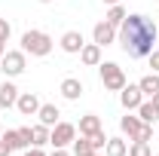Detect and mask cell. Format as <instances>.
Here are the masks:
<instances>
[{
  "label": "cell",
  "mask_w": 159,
  "mask_h": 156,
  "mask_svg": "<svg viewBox=\"0 0 159 156\" xmlns=\"http://www.w3.org/2000/svg\"><path fill=\"white\" fill-rule=\"evenodd\" d=\"M138 86H141V92H144V95L153 98V95L159 92V74H147V77H141Z\"/></svg>",
  "instance_id": "d6986e66"
},
{
  "label": "cell",
  "mask_w": 159,
  "mask_h": 156,
  "mask_svg": "<svg viewBox=\"0 0 159 156\" xmlns=\"http://www.w3.org/2000/svg\"><path fill=\"white\" fill-rule=\"evenodd\" d=\"M92 43H98L101 49L110 46V43H116V28L107 25V21H98V25L92 28Z\"/></svg>",
  "instance_id": "8992f818"
},
{
  "label": "cell",
  "mask_w": 159,
  "mask_h": 156,
  "mask_svg": "<svg viewBox=\"0 0 159 156\" xmlns=\"http://www.w3.org/2000/svg\"><path fill=\"white\" fill-rule=\"evenodd\" d=\"M125 16H129V12H125V9H122L119 3H113V6L107 9V16H104V21H107V25H113V28H119V25L125 21Z\"/></svg>",
  "instance_id": "ffe728a7"
},
{
  "label": "cell",
  "mask_w": 159,
  "mask_h": 156,
  "mask_svg": "<svg viewBox=\"0 0 159 156\" xmlns=\"http://www.w3.org/2000/svg\"><path fill=\"white\" fill-rule=\"evenodd\" d=\"M150 138H153V122H144V126H141V135L135 138V141H150Z\"/></svg>",
  "instance_id": "d4e9b609"
},
{
  "label": "cell",
  "mask_w": 159,
  "mask_h": 156,
  "mask_svg": "<svg viewBox=\"0 0 159 156\" xmlns=\"http://www.w3.org/2000/svg\"><path fill=\"white\" fill-rule=\"evenodd\" d=\"M107 156H129V144L122 138H107V147H104Z\"/></svg>",
  "instance_id": "e0dca14e"
},
{
  "label": "cell",
  "mask_w": 159,
  "mask_h": 156,
  "mask_svg": "<svg viewBox=\"0 0 159 156\" xmlns=\"http://www.w3.org/2000/svg\"><path fill=\"white\" fill-rule=\"evenodd\" d=\"M52 156H70V153H67L64 147H55V153H52Z\"/></svg>",
  "instance_id": "f546056e"
},
{
  "label": "cell",
  "mask_w": 159,
  "mask_h": 156,
  "mask_svg": "<svg viewBox=\"0 0 159 156\" xmlns=\"http://www.w3.org/2000/svg\"><path fill=\"white\" fill-rule=\"evenodd\" d=\"M40 3H52V0H40Z\"/></svg>",
  "instance_id": "e575fe53"
},
{
  "label": "cell",
  "mask_w": 159,
  "mask_h": 156,
  "mask_svg": "<svg viewBox=\"0 0 159 156\" xmlns=\"http://www.w3.org/2000/svg\"><path fill=\"white\" fill-rule=\"evenodd\" d=\"M89 156H101V150H95V153H89Z\"/></svg>",
  "instance_id": "836d02e7"
},
{
  "label": "cell",
  "mask_w": 159,
  "mask_h": 156,
  "mask_svg": "<svg viewBox=\"0 0 159 156\" xmlns=\"http://www.w3.org/2000/svg\"><path fill=\"white\" fill-rule=\"evenodd\" d=\"M61 95L67 98V101H77V98L83 95V83H80L77 77H64L61 80Z\"/></svg>",
  "instance_id": "4fadbf2b"
},
{
  "label": "cell",
  "mask_w": 159,
  "mask_h": 156,
  "mask_svg": "<svg viewBox=\"0 0 159 156\" xmlns=\"http://www.w3.org/2000/svg\"><path fill=\"white\" fill-rule=\"evenodd\" d=\"M89 141H92L95 150H104V147H107V135H104V129H98L95 135H89Z\"/></svg>",
  "instance_id": "cb8c5ba5"
},
{
  "label": "cell",
  "mask_w": 159,
  "mask_h": 156,
  "mask_svg": "<svg viewBox=\"0 0 159 156\" xmlns=\"http://www.w3.org/2000/svg\"><path fill=\"white\" fill-rule=\"evenodd\" d=\"M0 138H3V141H6L12 150H28V141L21 138V132H19V129H6V132H3Z\"/></svg>",
  "instance_id": "9a60e30c"
},
{
  "label": "cell",
  "mask_w": 159,
  "mask_h": 156,
  "mask_svg": "<svg viewBox=\"0 0 159 156\" xmlns=\"http://www.w3.org/2000/svg\"><path fill=\"white\" fill-rule=\"evenodd\" d=\"M156 37H159V28L153 25V19H147L141 12L125 16V21L119 25V34H116L119 46H122V52L129 58H147L153 52Z\"/></svg>",
  "instance_id": "6da1fadb"
},
{
  "label": "cell",
  "mask_w": 159,
  "mask_h": 156,
  "mask_svg": "<svg viewBox=\"0 0 159 156\" xmlns=\"http://www.w3.org/2000/svg\"><path fill=\"white\" fill-rule=\"evenodd\" d=\"M83 46H86V40H83L80 31H64V34H61V49H64L67 55H80Z\"/></svg>",
  "instance_id": "9c48e42d"
},
{
  "label": "cell",
  "mask_w": 159,
  "mask_h": 156,
  "mask_svg": "<svg viewBox=\"0 0 159 156\" xmlns=\"http://www.w3.org/2000/svg\"><path fill=\"white\" fill-rule=\"evenodd\" d=\"M31 129H34V144H31V147H46V144H49V135H52V129L43 126V122L31 126Z\"/></svg>",
  "instance_id": "ac0fdd59"
},
{
  "label": "cell",
  "mask_w": 159,
  "mask_h": 156,
  "mask_svg": "<svg viewBox=\"0 0 159 156\" xmlns=\"http://www.w3.org/2000/svg\"><path fill=\"white\" fill-rule=\"evenodd\" d=\"M9 153H12V147H9V144L0 138V156H9Z\"/></svg>",
  "instance_id": "83f0119b"
},
{
  "label": "cell",
  "mask_w": 159,
  "mask_h": 156,
  "mask_svg": "<svg viewBox=\"0 0 159 156\" xmlns=\"http://www.w3.org/2000/svg\"><path fill=\"white\" fill-rule=\"evenodd\" d=\"M80 61H83L86 67H98L101 64V46L98 43H86V46L80 49Z\"/></svg>",
  "instance_id": "8fae6325"
},
{
  "label": "cell",
  "mask_w": 159,
  "mask_h": 156,
  "mask_svg": "<svg viewBox=\"0 0 159 156\" xmlns=\"http://www.w3.org/2000/svg\"><path fill=\"white\" fill-rule=\"evenodd\" d=\"M52 46H55V40L49 37L46 31H25L21 34V49L28 52V55H37V58H43V55H49L52 52Z\"/></svg>",
  "instance_id": "7a4b0ae2"
},
{
  "label": "cell",
  "mask_w": 159,
  "mask_h": 156,
  "mask_svg": "<svg viewBox=\"0 0 159 156\" xmlns=\"http://www.w3.org/2000/svg\"><path fill=\"white\" fill-rule=\"evenodd\" d=\"M89 153H95V147H92V141H89L86 135L74 138V156H89Z\"/></svg>",
  "instance_id": "7402d4cb"
},
{
  "label": "cell",
  "mask_w": 159,
  "mask_h": 156,
  "mask_svg": "<svg viewBox=\"0 0 159 156\" xmlns=\"http://www.w3.org/2000/svg\"><path fill=\"white\" fill-rule=\"evenodd\" d=\"M104 3H107V6H113V3H119V0H104Z\"/></svg>",
  "instance_id": "d6a6232c"
},
{
  "label": "cell",
  "mask_w": 159,
  "mask_h": 156,
  "mask_svg": "<svg viewBox=\"0 0 159 156\" xmlns=\"http://www.w3.org/2000/svg\"><path fill=\"white\" fill-rule=\"evenodd\" d=\"M153 156H159V153H153Z\"/></svg>",
  "instance_id": "8d00e7d4"
},
{
  "label": "cell",
  "mask_w": 159,
  "mask_h": 156,
  "mask_svg": "<svg viewBox=\"0 0 159 156\" xmlns=\"http://www.w3.org/2000/svg\"><path fill=\"white\" fill-rule=\"evenodd\" d=\"M16 110H19L21 117H37V110H40V98L34 95V92H19Z\"/></svg>",
  "instance_id": "52a82bcc"
},
{
  "label": "cell",
  "mask_w": 159,
  "mask_h": 156,
  "mask_svg": "<svg viewBox=\"0 0 159 156\" xmlns=\"http://www.w3.org/2000/svg\"><path fill=\"white\" fill-rule=\"evenodd\" d=\"M98 129H101V119L95 117V113H86V117L80 119V135H86V138H89V135H95Z\"/></svg>",
  "instance_id": "2e32d148"
},
{
  "label": "cell",
  "mask_w": 159,
  "mask_h": 156,
  "mask_svg": "<svg viewBox=\"0 0 159 156\" xmlns=\"http://www.w3.org/2000/svg\"><path fill=\"white\" fill-rule=\"evenodd\" d=\"M150 101H153V107H156V110H159V92H156V95H153V98H150Z\"/></svg>",
  "instance_id": "4dcf8cb0"
},
{
  "label": "cell",
  "mask_w": 159,
  "mask_h": 156,
  "mask_svg": "<svg viewBox=\"0 0 159 156\" xmlns=\"http://www.w3.org/2000/svg\"><path fill=\"white\" fill-rule=\"evenodd\" d=\"M9 34H12V25L6 19H0V40H9Z\"/></svg>",
  "instance_id": "484cf974"
},
{
  "label": "cell",
  "mask_w": 159,
  "mask_h": 156,
  "mask_svg": "<svg viewBox=\"0 0 159 156\" xmlns=\"http://www.w3.org/2000/svg\"><path fill=\"white\" fill-rule=\"evenodd\" d=\"M0 135H3V126H0Z\"/></svg>",
  "instance_id": "d590c367"
},
{
  "label": "cell",
  "mask_w": 159,
  "mask_h": 156,
  "mask_svg": "<svg viewBox=\"0 0 159 156\" xmlns=\"http://www.w3.org/2000/svg\"><path fill=\"white\" fill-rule=\"evenodd\" d=\"M74 138H77V126L74 122H58V126H52L49 144L52 147H67V144H74Z\"/></svg>",
  "instance_id": "5b68a950"
},
{
  "label": "cell",
  "mask_w": 159,
  "mask_h": 156,
  "mask_svg": "<svg viewBox=\"0 0 159 156\" xmlns=\"http://www.w3.org/2000/svg\"><path fill=\"white\" fill-rule=\"evenodd\" d=\"M28 67V52L25 49H6L3 58H0V71L3 77H21Z\"/></svg>",
  "instance_id": "277c9868"
},
{
  "label": "cell",
  "mask_w": 159,
  "mask_h": 156,
  "mask_svg": "<svg viewBox=\"0 0 159 156\" xmlns=\"http://www.w3.org/2000/svg\"><path fill=\"white\" fill-rule=\"evenodd\" d=\"M16 101H19V89H16V83H0V107H16Z\"/></svg>",
  "instance_id": "5bb4252c"
},
{
  "label": "cell",
  "mask_w": 159,
  "mask_h": 156,
  "mask_svg": "<svg viewBox=\"0 0 159 156\" xmlns=\"http://www.w3.org/2000/svg\"><path fill=\"white\" fill-rule=\"evenodd\" d=\"M129 156H153L150 141H132V144H129Z\"/></svg>",
  "instance_id": "603a6c76"
},
{
  "label": "cell",
  "mask_w": 159,
  "mask_h": 156,
  "mask_svg": "<svg viewBox=\"0 0 159 156\" xmlns=\"http://www.w3.org/2000/svg\"><path fill=\"white\" fill-rule=\"evenodd\" d=\"M3 52H6V40H0V58H3Z\"/></svg>",
  "instance_id": "1f68e13d"
},
{
  "label": "cell",
  "mask_w": 159,
  "mask_h": 156,
  "mask_svg": "<svg viewBox=\"0 0 159 156\" xmlns=\"http://www.w3.org/2000/svg\"><path fill=\"white\" fill-rule=\"evenodd\" d=\"M37 117H40V122H43V126H49V129H52V126H58V122H61V119H58L61 110L55 107V104H40Z\"/></svg>",
  "instance_id": "7c38bea8"
},
{
  "label": "cell",
  "mask_w": 159,
  "mask_h": 156,
  "mask_svg": "<svg viewBox=\"0 0 159 156\" xmlns=\"http://www.w3.org/2000/svg\"><path fill=\"white\" fill-rule=\"evenodd\" d=\"M147 61H150V67H153V74H159V49H153V52L147 55Z\"/></svg>",
  "instance_id": "4316f807"
},
{
  "label": "cell",
  "mask_w": 159,
  "mask_h": 156,
  "mask_svg": "<svg viewBox=\"0 0 159 156\" xmlns=\"http://www.w3.org/2000/svg\"><path fill=\"white\" fill-rule=\"evenodd\" d=\"M98 74H101V83L107 92H122L125 89V74L116 61H101L98 64Z\"/></svg>",
  "instance_id": "3957f363"
},
{
  "label": "cell",
  "mask_w": 159,
  "mask_h": 156,
  "mask_svg": "<svg viewBox=\"0 0 159 156\" xmlns=\"http://www.w3.org/2000/svg\"><path fill=\"white\" fill-rule=\"evenodd\" d=\"M141 126H144L141 117H138V113H132V110L119 119V129H122V135H129V141H135V138L141 135Z\"/></svg>",
  "instance_id": "30bf717a"
},
{
  "label": "cell",
  "mask_w": 159,
  "mask_h": 156,
  "mask_svg": "<svg viewBox=\"0 0 159 156\" xmlns=\"http://www.w3.org/2000/svg\"><path fill=\"white\" fill-rule=\"evenodd\" d=\"M25 156H46V153H43L40 147H28V153H25Z\"/></svg>",
  "instance_id": "f1b7e54d"
},
{
  "label": "cell",
  "mask_w": 159,
  "mask_h": 156,
  "mask_svg": "<svg viewBox=\"0 0 159 156\" xmlns=\"http://www.w3.org/2000/svg\"><path fill=\"white\" fill-rule=\"evenodd\" d=\"M138 117H141V122H156V119H159V110L153 107V101H141Z\"/></svg>",
  "instance_id": "44dd1931"
},
{
  "label": "cell",
  "mask_w": 159,
  "mask_h": 156,
  "mask_svg": "<svg viewBox=\"0 0 159 156\" xmlns=\"http://www.w3.org/2000/svg\"><path fill=\"white\" fill-rule=\"evenodd\" d=\"M119 101H122V107H125V110H138L141 101H144L141 86H129V83H125V89L119 92Z\"/></svg>",
  "instance_id": "ba28073f"
}]
</instances>
